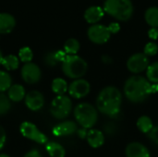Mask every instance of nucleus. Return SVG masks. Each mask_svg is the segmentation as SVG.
I'll return each mask as SVG.
<instances>
[{
  "label": "nucleus",
  "instance_id": "f3484780",
  "mask_svg": "<svg viewBox=\"0 0 158 157\" xmlns=\"http://www.w3.org/2000/svg\"><path fill=\"white\" fill-rule=\"evenodd\" d=\"M16 25L14 16L9 13H0V33H9Z\"/></svg>",
  "mask_w": 158,
  "mask_h": 157
},
{
  "label": "nucleus",
  "instance_id": "c85d7f7f",
  "mask_svg": "<svg viewBox=\"0 0 158 157\" xmlns=\"http://www.w3.org/2000/svg\"><path fill=\"white\" fill-rule=\"evenodd\" d=\"M158 52V44L156 42H148L143 49V53L147 56H156Z\"/></svg>",
  "mask_w": 158,
  "mask_h": 157
},
{
  "label": "nucleus",
  "instance_id": "9b49d317",
  "mask_svg": "<svg viewBox=\"0 0 158 157\" xmlns=\"http://www.w3.org/2000/svg\"><path fill=\"white\" fill-rule=\"evenodd\" d=\"M21 77L25 82L34 84L41 79V70L37 65L31 62L26 63L21 69Z\"/></svg>",
  "mask_w": 158,
  "mask_h": 157
},
{
  "label": "nucleus",
  "instance_id": "423d86ee",
  "mask_svg": "<svg viewBox=\"0 0 158 157\" xmlns=\"http://www.w3.org/2000/svg\"><path fill=\"white\" fill-rule=\"evenodd\" d=\"M72 109L71 100L65 95H57L51 104L50 112L55 118L63 119L69 117Z\"/></svg>",
  "mask_w": 158,
  "mask_h": 157
},
{
  "label": "nucleus",
  "instance_id": "473e14b6",
  "mask_svg": "<svg viewBox=\"0 0 158 157\" xmlns=\"http://www.w3.org/2000/svg\"><path fill=\"white\" fill-rule=\"evenodd\" d=\"M148 36L153 40H156L158 38V28L151 27L148 31Z\"/></svg>",
  "mask_w": 158,
  "mask_h": 157
},
{
  "label": "nucleus",
  "instance_id": "f257e3e1",
  "mask_svg": "<svg viewBox=\"0 0 158 157\" xmlns=\"http://www.w3.org/2000/svg\"><path fill=\"white\" fill-rule=\"evenodd\" d=\"M158 92V84L151 83L146 78L134 75L130 77L124 84V93L129 101L134 104L144 102L150 94Z\"/></svg>",
  "mask_w": 158,
  "mask_h": 157
},
{
  "label": "nucleus",
  "instance_id": "bb28decb",
  "mask_svg": "<svg viewBox=\"0 0 158 157\" xmlns=\"http://www.w3.org/2000/svg\"><path fill=\"white\" fill-rule=\"evenodd\" d=\"M32 56H33V54H32V51L30 47L28 46H25V47H22L19 52V59L22 61V62H25V63H30L32 59Z\"/></svg>",
  "mask_w": 158,
  "mask_h": 157
},
{
  "label": "nucleus",
  "instance_id": "2eb2a0df",
  "mask_svg": "<svg viewBox=\"0 0 158 157\" xmlns=\"http://www.w3.org/2000/svg\"><path fill=\"white\" fill-rule=\"evenodd\" d=\"M77 131V125L73 121H64L58 125H56L52 132L55 136L56 137H61V136H68L75 133Z\"/></svg>",
  "mask_w": 158,
  "mask_h": 157
},
{
  "label": "nucleus",
  "instance_id": "4be33fe9",
  "mask_svg": "<svg viewBox=\"0 0 158 157\" xmlns=\"http://www.w3.org/2000/svg\"><path fill=\"white\" fill-rule=\"evenodd\" d=\"M52 90L57 95H64V93L69 90V88L65 80L61 78H56L52 82Z\"/></svg>",
  "mask_w": 158,
  "mask_h": 157
},
{
  "label": "nucleus",
  "instance_id": "b1692460",
  "mask_svg": "<svg viewBox=\"0 0 158 157\" xmlns=\"http://www.w3.org/2000/svg\"><path fill=\"white\" fill-rule=\"evenodd\" d=\"M146 76L147 80L154 83L158 84V61L150 64L146 69Z\"/></svg>",
  "mask_w": 158,
  "mask_h": 157
},
{
  "label": "nucleus",
  "instance_id": "aec40b11",
  "mask_svg": "<svg viewBox=\"0 0 158 157\" xmlns=\"http://www.w3.org/2000/svg\"><path fill=\"white\" fill-rule=\"evenodd\" d=\"M45 149L51 157H65L66 155V151L64 147L59 143L54 142L48 143L45 146Z\"/></svg>",
  "mask_w": 158,
  "mask_h": 157
},
{
  "label": "nucleus",
  "instance_id": "a211bd4d",
  "mask_svg": "<svg viewBox=\"0 0 158 157\" xmlns=\"http://www.w3.org/2000/svg\"><path fill=\"white\" fill-rule=\"evenodd\" d=\"M145 21L154 28H158V6H149L144 12Z\"/></svg>",
  "mask_w": 158,
  "mask_h": 157
},
{
  "label": "nucleus",
  "instance_id": "72a5a7b5",
  "mask_svg": "<svg viewBox=\"0 0 158 157\" xmlns=\"http://www.w3.org/2000/svg\"><path fill=\"white\" fill-rule=\"evenodd\" d=\"M6 132L4 130V129L0 126V150L4 147L5 143H6Z\"/></svg>",
  "mask_w": 158,
  "mask_h": 157
},
{
  "label": "nucleus",
  "instance_id": "a878e982",
  "mask_svg": "<svg viewBox=\"0 0 158 157\" xmlns=\"http://www.w3.org/2000/svg\"><path fill=\"white\" fill-rule=\"evenodd\" d=\"M11 87V77L8 73L0 70V92H5Z\"/></svg>",
  "mask_w": 158,
  "mask_h": 157
},
{
  "label": "nucleus",
  "instance_id": "e433bc0d",
  "mask_svg": "<svg viewBox=\"0 0 158 157\" xmlns=\"http://www.w3.org/2000/svg\"><path fill=\"white\" fill-rule=\"evenodd\" d=\"M3 58H4V56H3V54H2V52H1V50H0V64H2Z\"/></svg>",
  "mask_w": 158,
  "mask_h": 157
},
{
  "label": "nucleus",
  "instance_id": "5701e85b",
  "mask_svg": "<svg viewBox=\"0 0 158 157\" xmlns=\"http://www.w3.org/2000/svg\"><path fill=\"white\" fill-rule=\"evenodd\" d=\"M80 43L75 38L68 39L64 43V51L67 55H76L80 50Z\"/></svg>",
  "mask_w": 158,
  "mask_h": 157
},
{
  "label": "nucleus",
  "instance_id": "4c0bfd02",
  "mask_svg": "<svg viewBox=\"0 0 158 157\" xmlns=\"http://www.w3.org/2000/svg\"><path fill=\"white\" fill-rule=\"evenodd\" d=\"M0 157H10V156H8L7 155H0Z\"/></svg>",
  "mask_w": 158,
  "mask_h": 157
},
{
  "label": "nucleus",
  "instance_id": "20e7f679",
  "mask_svg": "<svg viewBox=\"0 0 158 157\" xmlns=\"http://www.w3.org/2000/svg\"><path fill=\"white\" fill-rule=\"evenodd\" d=\"M88 69L87 62L77 55H68L62 62V70L64 74L70 79H81L85 75Z\"/></svg>",
  "mask_w": 158,
  "mask_h": 157
},
{
  "label": "nucleus",
  "instance_id": "393cba45",
  "mask_svg": "<svg viewBox=\"0 0 158 157\" xmlns=\"http://www.w3.org/2000/svg\"><path fill=\"white\" fill-rule=\"evenodd\" d=\"M19 58L13 55H8L6 56H5L3 58L2 61V65L5 68H6L7 70H14L16 68H19Z\"/></svg>",
  "mask_w": 158,
  "mask_h": 157
},
{
  "label": "nucleus",
  "instance_id": "4468645a",
  "mask_svg": "<svg viewBox=\"0 0 158 157\" xmlns=\"http://www.w3.org/2000/svg\"><path fill=\"white\" fill-rule=\"evenodd\" d=\"M104 7L100 6H90L84 11V19L88 23L95 24L98 23L104 17Z\"/></svg>",
  "mask_w": 158,
  "mask_h": 157
},
{
  "label": "nucleus",
  "instance_id": "f704fd0d",
  "mask_svg": "<svg viewBox=\"0 0 158 157\" xmlns=\"http://www.w3.org/2000/svg\"><path fill=\"white\" fill-rule=\"evenodd\" d=\"M24 157H42V155L37 150H31L29 153H27Z\"/></svg>",
  "mask_w": 158,
  "mask_h": 157
},
{
  "label": "nucleus",
  "instance_id": "c756f323",
  "mask_svg": "<svg viewBox=\"0 0 158 157\" xmlns=\"http://www.w3.org/2000/svg\"><path fill=\"white\" fill-rule=\"evenodd\" d=\"M148 137L155 144L158 145V126H156L152 129V130L148 133Z\"/></svg>",
  "mask_w": 158,
  "mask_h": 157
},
{
  "label": "nucleus",
  "instance_id": "0eeeda50",
  "mask_svg": "<svg viewBox=\"0 0 158 157\" xmlns=\"http://www.w3.org/2000/svg\"><path fill=\"white\" fill-rule=\"evenodd\" d=\"M87 35L90 41H92L93 43L97 44H103L110 39L111 32L108 29V26L101 23H95L92 24L88 28Z\"/></svg>",
  "mask_w": 158,
  "mask_h": 157
},
{
  "label": "nucleus",
  "instance_id": "1a4fd4ad",
  "mask_svg": "<svg viewBox=\"0 0 158 157\" xmlns=\"http://www.w3.org/2000/svg\"><path fill=\"white\" fill-rule=\"evenodd\" d=\"M19 130L22 136H24L29 140L36 142L37 143L44 144L47 143V137L44 133H42L34 124L31 122H27V121L23 122L20 125Z\"/></svg>",
  "mask_w": 158,
  "mask_h": 157
},
{
  "label": "nucleus",
  "instance_id": "f8f14e48",
  "mask_svg": "<svg viewBox=\"0 0 158 157\" xmlns=\"http://www.w3.org/2000/svg\"><path fill=\"white\" fill-rule=\"evenodd\" d=\"M25 104L27 107L32 111L40 110L44 105V99L41 93L31 91L25 96Z\"/></svg>",
  "mask_w": 158,
  "mask_h": 157
},
{
  "label": "nucleus",
  "instance_id": "7c9ffc66",
  "mask_svg": "<svg viewBox=\"0 0 158 157\" xmlns=\"http://www.w3.org/2000/svg\"><path fill=\"white\" fill-rule=\"evenodd\" d=\"M45 62L49 66H55L57 63V61H56V59L55 57V52H52V53H49V54L46 55Z\"/></svg>",
  "mask_w": 158,
  "mask_h": 157
},
{
  "label": "nucleus",
  "instance_id": "6e6552de",
  "mask_svg": "<svg viewBox=\"0 0 158 157\" xmlns=\"http://www.w3.org/2000/svg\"><path fill=\"white\" fill-rule=\"evenodd\" d=\"M149 65V58L144 53H135L127 60L128 69L134 74L146 70Z\"/></svg>",
  "mask_w": 158,
  "mask_h": 157
},
{
  "label": "nucleus",
  "instance_id": "dca6fc26",
  "mask_svg": "<svg viewBox=\"0 0 158 157\" xmlns=\"http://www.w3.org/2000/svg\"><path fill=\"white\" fill-rule=\"evenodd\" d=\"M86 139H87L89 145L94 149L101 147L105 143V135L99 130H94V129L90 130L87 132Z\"/></svg>",
  "mask_w": 158,
  "mask_h": 157
},
{
  "label": "nucleus",
  "instance_id": "f03ea898",
  "mask_svg": "<svg viewBox=\"0 0 158 157\" xmlns=\"http://www.w3.org/2000/svg\"><path fill=\"white\" fill-rule=\"evenodd\" d=\"M122 104V94L114 86L105 87L98 94L96 99L97 110L102 114L114 118L119 114Z\"/></svg>",
  "mask_w": 158,
  "mask_h": 157
},
{
  "label": "nucleus",
  "instance_id": "412c9836",
  "mask_svg": "<svg viewBox=\"0 0 158 157\" xmlns=\"http://www.w3.org/2000/svg\"><path fill=\"white\" fill-rule=\"evenodd\" d=\"M137 128L139 129V130L143 133H146L148 134L152 129L154 128V124L152 119L148 117V116H142L138 118L137 120Z\"/></svg>",
  "mask_w": 158,
  "mask_h": 157
},
{
  "label": "nucleus",
  "instance_id": "39448f33",
  "mask_svg": "<svg viewBox=\"0 0 158 157\" xmlns=\"http://www.w3.org/2000/svg\"><path fill=\"white\" fill-rule=\"evenodd\" d=\"M74 117L82 129H91L97 122L98 111L91 104L81 103L75 107Z\"/></svg>",
  "mask_w": 158,
  "mask_h": 157
},
{
  "label": "nucleus",
  "instance_id": "6ab92c4d",
  "mask_svg": "<svg viewBox=\"0 0 158 157\" xmlns=\"http://www.w3.org/2000/svg\"><path fill=\"white\" fill-rule=\"evenodd\" d=\"M25 97V90L19 84L11 85L8 89V98L13 102H19Z\"/></svg>",
  "mask_w": 158,
  "mask_h": 157
},
{
  "label": "nucleus",
  "instance_id": "ddd939ff",
  "mask_svg": "<svg viewBox=\"0 0 158 157\" xmlns=\"http://www.w3.org/2000/svg\"><path fill=\"white\" fill-rule=\"evenodd\" d=\"M127 157H150V152L143 143L133 142L128 144L125 151Z\"/></svg>",
  "mask_w": 158,
  "mask_h": 157
},
{
  "label": "nucleus",
  "instance_id": "2f4dec72",
  "mask_svg": "<svg viewBox=\"0 0 158 157\" xmlns=\"http://www.w3.org/2000/svg\"><path fill=\"white\" fill-rule=\"evenodd\" d=\"M108 29H109L111 34H112V33H117V32H118L119 30H120V25H119L118 22L114 21V22H111V23L108 25Z\"/></svg>",
  "mask_w": 158,
  "mask_h": 157
},
{
  "label": "nucleus",
  "instance_id": "7ed1b4c3",
  "mask_svg": "<svg viewBox=\"0 0 158 157\" xmlns=\"http://www.w3.org/2000/svg\"><path fill=\"white\" fill-rule=\"evenodd\" d=\"M104 10L121 21L129 20L134 11L131 0H105Z\"/></svg>",
  "mask_w": 158,
  "mask_h": 157
},
{
  "label": "nucleus",
  "instance_id": "cd10ccee",
  "mask_svg": "<svg viewBox=\"0 0 158 157\" xmlns=\"http://www.w3.org/2000/svg\"><path fill=\"white\" fill-rule=\"evenodd\" d=\"M11 107L10 99L4 93H0V116L6 114Z\"/></svg>",
  "mask_w": 158,
  "mask_h": 157
},
{
  "label": "nucleus",
  "instance_id": "9d476101",
  "mask_svg": "<svg viewBox=\"0 0 158 157\" xmlns=\"http://www.w3.org/2000/svg\"><path fill=\"white\" fill-rule=\"evenodd\" d=\"M91 90L90 83L83 79H78L72 81L69 87V95L73 98H82L89 94Z\"/></svg>",
  "mask_w": 158,
  "mask_h": 157
},
{
  "label": "nucleus",
  "instance_id": "c9c22d12",
  "mask_svg": "<svg viewBox=\"0 0 158 157\" xmlns=\"http://www.w3.org/2000/svg\"><path fill=\"white\" fill-rule=\"evenodd\" d=\"M78 132H79V136H80L81 138H82V139H83V138H85V137L87 136V132L85 131V129L80 130Z\"/></svg>",
  "mask_w": 158,
  "mask_h": 157
}]
</instances>
